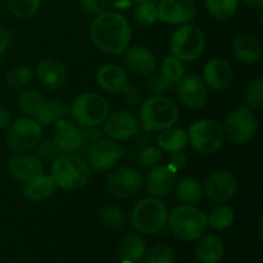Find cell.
Returning a JSON list of instances; mask_svg holds the SVG:
<instances>
[{
    "instance_id": "6da1fadb",
    "label": "cell",
    "mask_w": 263,
    "mask_h": 263,
    "mask_svg": "<svg viewBox=\"0 0 263 263\" xmlns=\"http://www.w3.org/2000/svg\"><path fill=\"white\" fill-rule=\"evenodd\" d=\"M90 39L92 44L105 53H123L131 39V27L122 14L102 12L91 23Z\"/></svg>"
},
{
    "instance_id": "7a4b0ae2",
    "label": "cell",
    "mask_w": 263,
    "mask_h": 263,
    "mask_svg": "<svg viewBox=\"0 0 263 263\" xmlns=\"http://www.w3.org/2000/svg\"><path fill=\"white\" fill-rule=\"evenodd\" d=\"M50 176L57 186L67 192H73L81 189L89 182L90 170L80 156L64 153L53 161Z\"/></svg>"
},
{
    "instance_id": "3957f363",
    "label": "cell",
    "mask_w": 263,
    "mask_h": 263,
    "mask_svg": "<svg viewBox=\"0 0 263 263\" xmlns=\"http://www.w3.org/2000/svg\"><path fill=\"white\" fill-rule=\"evenodd\" d=\"M140 120L148 131H162L172 127L179 120L176 103L164 95H153L144 100L140 108Z\"/></svg>"
},
{
    "instance_id": "277c9868",
    "label": "cell",
    "mask_w": 263,
    "mask_h": 263,
    "mask_svg": "<svg viewBox=\"0 0 263 263\" xmlns=\"http://www.w3.org/2000/svg\"><path fill=\"white\" fill-rule=\"evenodd\" d=\"M172 234L184 241L197 240L207 230V215L192 204L179 205L168 218Z\"/></svg>"
},
{
    "instance_id": "5b68a950",
    "label": "cell",
    "mask_w": 263,
    "mask_h": 263,
    "mask_svg": "<svg viewBox=\"0 0 263 263\" xmlns=\"http://www.w3.org/2000/svg\"><path fill=\"white\" fill-rule=\"evenodd\" d=\"M69 113L79 127H97L109 115V104L98 92H85L74 98Z\"/></svg>"
},
{
    "instance_id": "8992f818",
    "label": "cell",
    "mask_w": 263,
    "mask_h": 263,
    "mask_svg": "<svg viewBox=\"0 0 263 263\" xmlns=\"http://www.w3.org/2000/svg\"><path fill=\"white\" fill-rule=\"evenodd\" d=\"M205 48V36L202 28L193 23H185L177 28L171 37L170 51L180 62H194L202 57Z\"/></svg>"
},
{
    "instance_id": "52a82bcc",
    "label": "cell",
    "mask_w": 263,
    "mask_h": 263,
    "mask_svg": "<svg viewBox=\"0 0 263 263\" xmlns=\"http://www.w3.org/2000/svg\"><path fill=\"white\" fill-rule=\"evenodd\" d=\"M167 208L158 198H144L139 200L131 213L134 229L141 234H156L164 228L167 222Z\"/></svg>"
},
{
    "instance_id": "ba28073f",
    "label": "cell",
    "mask_w": 263,
    "mask_h": 263,
    "mask_svg": "<svg viewBox=\"0 0 263 263\" xmlns=\"http://www.w3.org/2000/svg\"><path fill=\"white\" fill-rule=\"evenodd\" d=\"M187 139L195 152L212 154L220 151L225 141L223 127L215 120L204 118L192 123L187 131Z\"/></svg>"
},
{
    "instance_id": "9c48e42d",
    "label": "cell",
    "mask_w": 263,
    "mask_h": 263,
    "mask_svg": "<svg viewBox=\"0 0 263 263\" xmlns=\"http://www.w3.org/2000/svg\"><path fill=\"white\" fill-rule=\"evenodd\" d=\"M41 134H43V130L37 121L22 117L10 122L5 140H7V145L13 152L26 153L37 146V144L40 143Z\"/></svg>"
},
{
    "instance_id": "30bf717a",
    "label": "cell",
    "mask_w": 263,
    "mask_h": 263,
    "mask_svg": "<svg viewBox=\"0 0 263 263\" xmlns=\"http://www.w3.org/2000/svg\"><path fill=\"white\" fill-rule=\"evenodd\" d=\"M258 131V121L253 110L248 107H239L231 110L225 120L223 133L234 144L243 145L249 143Z\"/></svg>"
},
{
    "instance_id": "8fae6325",
    "label": "cell",
    "mask_w": 263,
    "mask_h": 263,
    "mask_svg": "<svg viewBox=\"0 0 263 263\" xmlns=\"http://www.w3.org/2000/svg\"><path fill=\"white\" fill-rule=\"evenodd\" d=\"M143 185V176L138 170L123 166L115 170L107 180V189L110 195L126 199L138 194Z\"/></svg>"
},
{
    "instance_id": "7c38bea8",
    "label": "cell",
    "mask_w": 263,
    "mask_h": 263,
    "mask_svg": "<svg viewBox=\"0 0 263 263\" xmlns=\"http://www.w3.org/2000/svg\"><path fill=\"white\" fill-rule=\"evenodd\" d=\"M176 94L182 104L192 109H200L207 102V87L198 74L184 76L176 82Z\"/></svg>"
},
{
    "instance_id": "4fadbf2b",
    "label": "cell",
    "mask_w": 263,
    "mask_h": 263,
    "mask_svg": "<svg viewBox=\"0 0 263 263\" xmlns=\"http://www.w3.org/2000/svg\"><path fill=\"white\" fill-rule=\"evenodd\" d=\"M158 20L170 25H185L193 21L197 8L193 0H161L157 7Z\"/></svg>"
},
{
    "instance_id": "5bb4252c",
    "label": "cell",
    "mask_w": 263,
    "mask_h": 263,
    "mask_svg": "<svg viewBox=\"0 0 263 263\" xmlns=\"http://www.w3.org/2000/svg\"><path fill=\"white\" fill-rule=\"evenodd\" d=\"M122 157V149L115 141L100 140L87 152L89 164L94 171L103 172L113 168Z\"/></svg>"
},
{
    "instance_id": "9a60e30c",
    "label": "cell",
    "mask_w": 263,
    "mask_h": 263,
    "mask_svg": "<svg viewBox=\"0 0 263 263\" xmlns=\"http://www.w3.org/2000/svg\"><path fill=\"white\" fill-rule=\"evenodd\" d=\"M204 192L213 202H228L238 192V180L231 172L217 171L205 180Z\"/></svg>"
},
{
    "instance_id": "2e32d148",
    "label": "cell",
    "mask_w": 263,
    "mask_h": 263,
    "mask_svg": "<svg viewBox=\"0 0 263 263\" xmlns=\"http://www.w3.org/2000/svg\"><path fill=\"white\" fill-rule=\"evenodd\" d=\"M104 133L112 140H128L139 134V121L128 112H115L104 120Z\"/></svg>"
},
{
    "instance_id": "e0dca14e",
    "label": "cell",
    "mask_w": 263,
    "mask_h": 263,
    "mask_svg": "<svg viewBox=\"0 0 263 263\" xmlns=\"http://www.w3.org/2000/svg\"><path fill=\"white\" fill-rule=\"evenodd\" d=\"M9 174L21 182H28L43 174L44 166L41 159L35 154L17 153L8 162Z\"/></svg>"
},
{
    "instance_id": "ac0fdd59",
    "label": "cell",
    "mask_w": 263,
    "mask_h": 263,
    "mask_svg": "<svg viewBox=\"0 0 263 263\" xmlns=\"http://www.w3.org/2000/svg\"><path fill=\"white\" fill-rule=\"evenodd\" d=\"M177 172L168 164H161L152 170L145 180L146 192L156 198L166 197L175 189L177 182Z\"/></svg>"
},
{
    "instance_id": "d6986e66",
    "label": "cell",
    "mask_w": 263,
    "mask_h": 263,
    "mask_svg": "<svg viewBox=\"0 0 263 263\" xmlns=\"http://www.w3.org/2000/svg\"><path fill=\"white\" fill-rule=\"evenodd\" d=\"M203 80L215 91H223L233 84V68L225 59H211L203 68Z\"/></svg>"
},
{
    "instance_id": "ffe728a7",
    "label": "cell",
    "mask_w": 263,
    "mask_h": 263,
    "mask_svg": "<svg viewBox=\"0 0 263 263\" xmlns=\"http://www.w3.org/2000/svg\"><path fill=\"white\" fill-rule=\"evenodd\" d=\"M53 140L62 153H72L81 148L82 131L72 121H58L54 127Z\"/></svg>"
},
{
    "instance_id": "44dd1931",
    "label": "cell",
    "mask_w": 263,
    "mask_h": 263,
    "mask_svg": "<svg viewBox=\"0 0 263 263\" xmlns=\"http://www.w3.org/2000/svg\"><path fill=\"white\" fill-rule=\"evenodd\" d=\"M36 73L44 86L57 90L67 81V69L61 61L54 58H45L39 62Z\"/></svg>"
},
{
    "instance_id": "7402d4cb",
    "label": "cell",
    "mask_w": 263,
    "mask_h": 263,
    "mask_svg": "<svg viewBox=\"0 0 263 263\" xmlns=\"http://www.w3.org/2000/svg\"><path fill=\"white\" fill-rule=\"evenodd\" d=\"M125 63L138 76H151L157 68L156 57L145 46H133L128 49L125 55Z\"/></svg>"
},
{
    "instance_id": "603a6c76",
    "label": "cell",
    "mask_w": 263,
    "mask_h": 263,
    "mask_svg": "<svg viewBox=\"0 0 263 263\" xmlns=\"http://www.w3.org/2000/svg\"><path fill=\"white\" fill-rule=\"evenodd\" d=\"M231 51L236 61L244 64L258 63L262 58V44L256 36L244 33L235 37L231 45Z\"/></svg>"
},
{
    "instance_id": "cb8c5ba5",
    "label": "cell",
    "mask_w": 263,
    "mask_h": 263,
    "mask_svg": "<svg viewBox=\"0 0 263 263\" xmlns=\"http://www.w3.org/2000/svg\"><path fill=\"white\" fill-rule=\"evenodd\" d=\"M223 243L215 234H203L197 239L194 254L200 263H220L223 258Z\"/></svg>"
},
{
    "instance_id": "d4e9b609",
    "label": "cell",
    "mask_w": 263,
    "mask_h": 263,
    "mask_svg": "<svg viewBox=\"0 0 263 263\" xmlns=\"http://www.w3.org/2000/svg\"><path fill=\"white\" fill-rule=\"evenodd\" d=\"M97 81L104 91L109 94H120L127 86V73L117 64H105L97 73Z\"/></svg>"
},
{
    "instance_id": "484cf974",
    "label": "cell",
    "mask_w": 263,
    "mask_h": 263,
    "mask_svg": "<svg viewBox=\"0 0 263 263\" xmlns=\"http://www.w3.org/2000/svg\"><path fill=\"white\" fill-rule=\"evenodd\" d=\"M146 251L145 240L139 234L126 233L120 240L118 254L121 261L138 263L144 257Z\"/></svg>"
},
{
    "instance_id": "4316f807",
    "label": "cell",
    "mask_w": 263,
    "mask_h": 263,
    "mask_svg": "<svg viewBox=\"0 0 263 263\" xmlns=\"http://www.w3.org/2000/svg\"><path fill=\"white\" fill-rule=\"evenodd\" d=\"M57 184L54 182L53 177L50 175H39L31 181L26 182L25 190L23 194L28 200L32 202H40V200L46 199V198L51 197L53 193L55 192Z\"/></svg>"
},
{
    "instance_id": "83f0119b",
    "label": "cell",
    "mask_w": 263,
    "mask_h": 263,
    "mask_svg": "<svg viewBox=\"0 0 263 263\" xmlns=\"http://www.w3.org/2000/svg\"><path fill=\"white\" fill-rule=\"evenodd\" d=\"M189 143L187 139V133L182 128L168 127L161 131V134L157 138V144L162 152L166 153H176V152L182 151Z\"/></svg>"
},
{
    "instance_id": "f1b7e54d",
    "label": "cell",
    "mask_w": 263,
    "mask_h": 263,
    "mask_svg": "<svg viewBox=\"0 0 263 263\" xmlns=\"http://www.w3.org/2000/svg\"><path fill=\"white\" fill-rule=\"evenodd\" d=\"M69 115V107L61 99L45 100L40 112L35 116V120L43 125H53L58 121L66 120Z\"/></svg>"
},
{
    "instance_id": "f546056e",
    "label": "cell",
    "mask_w": 263,
    "mask_h": 263,
    "mask_svg": "<svg viewBox=\"0 0 263 263\" xmlns=\"http://www.w3.org/2000/svg\"><path fill=\"white\" fill-rule=\"evenodd\" d=\"M176 197L180 202L194 204L202 199V186L199 181L192 177H185L176 182Z\"/></svg>"
},
{
    "instance_id": "4dcf8cb0",
    "label": "cell",
    "mask_w": 263,
    "mask_h": 263,
    "mask_svg": "<svg viewBox=\"0 0 263 263\" xmlns=\"http://www.w3.org/2000/svg\"><path fill=\"white\" fill-rule=\"evenodd\" d=\"M204 7L213 18L228 21L234 17L239 7V0H204Z\"/></svg>"
},
{
    "instance_id": "1f68e13d",
    "label": "cell",
    "mask_w": 263,
    "mask_h": 263,
    "mask_svg": "<svg viewBox=\"0 0 263 263\" xmlns=\"http://www.w3.org/2000/svg\"><path fill=\"white\" fill-rule=\"evenodd\" d=\"M234 220H235V213L233 208L223 204L216 205L207 216L208 226L215 230H226L233 225Z\"/></svg>"
},
{
    "instance_id": "d6a6232c",
    "label": "cell",
    "mask_w": 263,
    "mask_h": 263,
    "mask_svg": "<svg viewBox=\"0 0 263 263\" xmlns=\"http://www.w3.org/2000/svg\"><path fill=\"white\" fill-rule=\"evenodd\" d=\"M44 103H45V99H44L43 95L35 90H25V91L21 92L20 98H18L20 109L25 115L32 116V117H35L40 112Z\"/></svg>"
},
{
    "instance_id": "836d02e7",
    "label": "cell",
    "mask_w": 263,
    "mask_h": 263,
    "mask_svg": "<svg viewBox=\"0 0 263 263\" xmlns=\"http://www.w3.org/2000/svg\"><path fill=\"white\" fill-rule=\"evenodd\" d=\"M8 8L18 18H31L37 13L41 0H7Z\"/></svg>"
},
{
    "instance_id": "e575fe53",
    "label": "cell",
    "mask_w": 263,
    "mask_h": 263,
    "mask_svg": "<svg viewBox=\"0 0 263 263\" xmlns=\"http://www.w3.org/2000/svg\"><path fill=\"white\" fill-rule=\"evenodd\" d=\"M99 221L104 228L121 229L125 226V213L118 207H105L100 210Z\"/></svg>"
},
{
    "instance_id": "d590c367",
    "label": "cell",
    "mask_w": 263,
    "mask_h": 263,
    "mask_svg": "<svg viewBox=\"0 0 263 263\" xmlns=\"http://www.w3.org/2000/svg\"><path fill=\"white\" fill-rule=\"evenodd\" d=\"M32 79V69L30 67L20 66L10 69L5 76V82L12 89H22L27 86Z\"/></svg>"
},
{
    "instance_id": "8d00e7d4",
    "label": "cell",
    "mask_w": 263,
    "mask_h": 263,
    "mask_svg": "<svg viewBox=\"0 0 263 263\" xmlns=\"http://www.w3.org/2000/svg\"><path fill=\"white\" fill-rule=\"evenodd\" d=\"M161 74H163L170 82L176 84L179 80H181L185 76V68L182 62L176 59L175 57L170 55L166 57L162 62L161 66Z\"/></svg>"
},
{
    "instance_id": "74e56055",
    "label": "cell",
    "mask_w": 263,
    "mask_h": 263,
    "mask_svg": "<svg viewBox=\"0 0 263 263\" xmlns=\"http://www.w3.org/2000/svg\"><path fill=\"white\" fill-rule=\"evenodd\" d=\"M244 100L247 104L254 109H259L263 103V79L257 77L247 86L244 92Z\"/></svg>"
},
{
    "instance_id": "f35d334b",
    "label": "cell",
    "mask_w": 263,
    "mask_h": 263,
    "mask_svg": "<svg viewBox=\"0 0 263 263\" xmlns=\"http://www.w3.org/2000/svg\"><path fill=\"white\" fill-rule=\"evenodd\" d=\"M133 17L141 26L154 25L158 21L156 4H138L134 9Z\"/></svg>"
},
{
    "instance_id": "ab89813d",
    "label": "cell",
    "mask_w": 263,
    "mask_h": 263,
    "mask_svg": "<svg viewBox=\"0 0 263 263\" xmlns=\"http://www.w3.org/2000/svg\"><path fill=\"white\" fill-rule=\"evenodd\" d=\"M144 263H174V252L167 244H158L146 253Z\"/></svg>"
},
{
    "instance_id": "60d3db41",
    "label": "cell",
    "mask_w": 263,
    "mask_h": 263,
    "mask_svg": "<svg viewBox=\"0 0 263 263\" xmlns=\"http://www.w3.org/2000/svg\"><path fill=\"white\" fill-rule=\"evenodd\" d=\"M146 90L153 95H164L172 87V82H170L163 74L152 73L146 80Z\"/></svg>"
},
{
    "instance_id": "b9f144b4",
    "label": "cell",
    "mask_w": 263,
    "mask_h": 263,
    "mask_svg": "<svg viewBox=\"0 0 263 263\" xmlns=\"http://www.w3.org/2000/svg\"><path fill=\"white\" fill-rule=\"evenodd\" d=\"M162 159V151L157 146H146L141 149L138 156V164L143 168H151L158 164Z\"/></svg>"
},
{
    "instance_id": "7bdbcfd3",
    "label": "cell",
    "mask_w": 263,
    "mask_h": 263,
    "mask_svg": "<svg viewBox=\"0 0 263 263\" xmlns=\"http://www.w3.org/2000/svg\"><path fill=\"white\" fill-rule=\"evenodd\" d=\"M62 153L54 140H44L43 143L37 144V157L44 161H54L58 158Z\"/></svg>"
},
{
    "instance_id": "ee69618b",
    "label": "cell",
    "mask_w": 263,
    "mask_h": 263,
    "mask_svg": "<svg viewBox=\"0 0 263 263\" xmlns=\"http://www.w3.org/2000/svg\"><path fill=\"white\" fill-rule=\"evenodd\" d=\"M100 140H103V135L102 133H99V130H97L95 127L85 128V130L82 131V144L80 149H90L94 144H97L98 141Z\"/></svg>"
},
{
    "instance_id": "f6af8a7d",
    "label": "cell",
    "mask_w": 263,
    "mask_h": 263,
    "mask_svg": "<svg viewBox=\"0 0 263 263\" xmlns=\"http://www.w3.org/2000/svg\"><path fill=\"white\" fill-rule=\"evenodd\" d=\"M187 162V157L186 154L184 153V152H176V153H172L171 154V158H170V163L168 166L171 167L174 171H180V170H182L185 167V164H186Z\"/></svg>"
},
{
    "instance_id": "bcb514c9",
    "label": "cell",
    "mask_w": 263,
    "mask_h": 263,
    "mask_svg": "<svg viewBox=\"0 0 263 263\" xmlns=\"http://www.w3.org/2000/svg\"><path fill=\"white\" fill-rule=\"evenodd\" d=\"M122 94L125 95L126 100H127L128 103H131V104H138V103L141 102V92L138 87L128 86L127 85V86L123 89Z\"/></svg>"
},
{
    "instance_id": "7dc6e473",
    "label": "cell",
    "mask_w": 263,
    "mask_h": 263,
    "mask_svg": "<svg viewBox=\"0 0 263 263\" xmlns=\"http://www.w3.org/2000/svg\"><path fill=\"white\" fill-rule=\"evenodd\" d=\"M82 7L91 13H100L104 9V0H79Z\"/></svg>"
},
{
    "instance_id": "c3c4849f",
    "label": "cell",
    "mask_w": 263,
    "mask_h": 263,
    "mask_svg": "<svg viewBox=\"0 0 263 263\" xmlns=\"http://www.w3.org/2000/svg\"><path fill=\"white\" fill-rule=\"evenodd\" d=\"M10 36L9 30H7L5 27L0 26V57L7 51V49L9 48V44H10Z\"/></svg>"
},
{
    "instance_id": "681fc988",
    "label": "cell",
    "mask_w": 263,
    "mask_h": 263,
    "mask_svg": "<svg viewBox=\"0 0 263 263\" xmlns=\"http://www.w3.org/2000/svg\"><path fill=\"white\" fill-rule=\"evenodd\" d=\"M12 122V113L7 108L0 107V128H4Z\"/></svg>"
},
{
    "instance_id": "f907efd6",
    "label": "cell",
    "mask_w": 263,
    "mask_h": 263,
    "mask_svg": "<svg viewBox=\"0 0 263 263\" xmlns=\"http://www.w3.org/2000/svg\"><path fill=\"white\" fill-rule=\"evenodd\" d=\"M246 5L251 9H262L263 0H244Z\"/></svg>"
},
{
    "instance_id": "816d5d0a",
    "label": "cell",
    "mask_w": 263,
    "mask_h": 263,
    "mask_svg": "<svg viewBox=\"0 0 263 263\" xmlns=\"http://www.w3.org/2000/svg\"><path fill=\"white\" fill-rule=\"evenodd\" d=\"M136 4H156V0H134Z\"/></svg>"
},
{
    "instance_id": "f5cc1de1",
    "label": "cell",
    "mask_w": 263,
    "mask_h": 263,
    "mask_svg": "<svg viewBox=\"0 0 263 263\" xmlns=\"http://www.w3.org/2000/svg\"><path fill=\"white\" fill-rule=\"evenodd\" d=\"M120 263H131V262H128V261H121Z\"/></svg>"
},
{
    "instance_id": "db71d44e",
    "label": "cell",
    "mask_w": 263,
    "mask_h": 263,
    "mask_svg": "<svg viewBox=\"0 0 263 263\" xmlns=\"http://www.w3.org/2000/svg\"><path fill=\"white\" fill-rule=\"evenodd\" d=\"M104 2H105V0H104Z\"/></svg>"
}]
</instances>
